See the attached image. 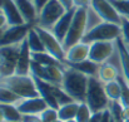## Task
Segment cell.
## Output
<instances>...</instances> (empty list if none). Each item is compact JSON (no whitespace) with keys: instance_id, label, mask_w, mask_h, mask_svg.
Listing matches in <instances>:
<instances>
[{"instance_id":"obj_10","label":"cell","mask_w":129,"mask_h":122,"mask_svg":"<svg viewBox=\"0 0 129 122\" xmlns=\"http://www.w3.org/2000/svg\"><path fill=\"white\" fill-rule=\"evenodd\" d=\"M91 8L96 13V15L103 20L108 23L114 24H122L123 16L117 11V9L113 6L110 0H91Z\"/></svg>"},{"instance_id":"obj_46","label":"cell","mask_w":129,"mask_h":122,"mask_svg":"<svg viewBox=\"0 0 129 122\" xmlns=\"http://www.w3.org/2000/svg\"><path fill=\"white\" fill-rule=\"evenodd\" d=\"M3 32H4V29H1V30H0V38H1V35H3Z\"/></svg>"},{"instance_id":"obj_23","label":"cell","mask_w":129,"mask_h":122,"mask_svg":"<svg viewBox=\"0 0 129 122\" xmlns=\"http://www.w3.org/2000/svg\"><path fill=\"white\" fill-rule=\"evenodd\" d=\"M31 59L39 64H42L44 67L48 66H60V67H65L64 63H61L60 60H58L56 58H54L53 55H50L46 52H40V53H31Z\"/></svg>"},{"instance_id":"obj_49","label":"cell","mask_w":129,"mask_h":122,"mask_svg":"<svg viewBox=\"0 0 129 122\" xmlns=\"http://www.w3.org/2000/svg\"><path fill=\"white\" fill-rule=\"evenodd\" d=\"M0 13H1V10H0Z\"/></svg>"},{"instance_id":"obj_40","label":"cell","mask_w":129,"mask_h":122,"mask_svg":"<svg viewBox=\"0 0 129 122\" xmlns=\"http://www.w3.org/2000/svg\"><path fill=\"white\" fill-rule=\"evenodd\" d=\"M23 122H42L39 116H23Z\"/></svg>"},{"instance_id":"obj_45","label":"cell","mask_w":129,"mask_h":122,"mask_svg":"<svg viewBox=\"0 0 129 122\" xmlns=\"http://www.w3.org/2000/svg\"><path fill=\"white\" fill-rule=\"evenodd\" d=\"M67 122H77V120L74 118V120H69V121H67Z\"/></svg>"},{"instance_id":"obj_42","label":"cell","mask_w":129,"mask_h":122,"mask_svg":"<svg viewBox=\"0 0 129 122\" xmlns=\"http://www.w3.org/2000/svg\"><path fill=\"white\" fill-rule=\"evenodd\" d=\"M129 120V107H124L123 108V121Z\"/></svg>"},{"instance_id":"obj_30","label":"cell","mask_w":129,"mask_h":122,"mask_svg":"<svg viewBox=\"0 0 129 122\" xmlns=\"http://www.w3.org/2000/svg\"><path fill=\"white\" fill-rule=\"evenodd\" d=\"M109 111L115 122H123V105L119 101H110L109 103Z\"/></svg>"},{"instance_id":"obj_20","label":"cell","mask_w":129,"mask_h":122,"mask_svg":"<svg viewBox=\"0 0 129 122\" xmlns=\"http://www.w3.org/2000/svg\"><path fill=\"white\" fill-rule=\"evenodd\" d=\"M115 44H117V49L119 53V59H120V64L123 68L124 78L129 83V49L122 37L115 40Z\"/></svg>"},{"instance_id":"obj_33","label":"cell","mask_w":129,"mask_h":122,"mask_svg":"<svg viewBox=\"0 0 129 122\" xmlns=\"http://www.w3.org/2000/svg\"><path fill=\"white\" fill-rule=\"evenodd\" d=\"M59 118V115H58V110L55 108H51V107H48L46 110H44L43 112L39 115V120L42 122H54Z\"/></svg>"},{"instance_id":"obj_31","label":"cell","mask_w":129,"mask_h":122,"mask_svg":"<svg viewBox=\"0 0 129 122\" xmlns=\"http://www.w3.org/2000/svg\"><path fill=\"white\" fill-rule=\"evenodd\" d=\"M118 82L122 87V96H120V103L123 107H129V83L123 77H118Z\"/></svg>"},{"instance_id":"obj_18","label":"cell","mask_w":129,"mask_h":122,"mask_svg":"<svg viewBox=\"0 0 129 122\" xmlns=\"http://www.w3.org/2000/svg\"><path fill=\"white\" fill-rule=\"evenodd\" d=\"M15 4L18 5L25 23L28 24H33L35 25L34 23L38 20V16H39V13L33 3V0H14Z\"/></svg>"},{"instance_id":"obj_43","label":"cell","mask_w":129,"mask_h":122,"mask_svg":"<svg viewBox=\"0 0 129 122\" xmlns=\"http://www.w3.org/2000/svg\"><path fill=\"white\" fill-rule=\"evenodd\" d=\"M0 122H5V117H4V113H3L1 108H0Z\"/></svg>"},{"instance_id":"obj_22","label":"cell","mask_w":129,"mask_h":122,"mask_svg":"<svg viewBox=\"0 0 129 122\" xmlns=\"http://www.w3.org/2000/svg\"><path fill=\"white\" fill-rule=\"evenodd\" d=\"M79 105H80V102L73 101V102H69V103H67V105L60 106L59 110H58L59 118L63 120V121H65V122L69 121V120H74L75 116H77Z\"/></svg>"},{"instance_id":"obj_15","label":"cell","mask_w":129,"mask_h":122,"mask_svg":"<svg viewBox=\"0 0 129 122\" xmlns=\"http://www.w3.org/2000/svg\"><path fill=\"white\" fill-rule=\"evenodd\" d=\"M0 10L5 15L8 25L25 24V20H24V18H23V15H21V13H20V10L14 0H4Z\"/></svg>"},{"instance_id":"obj_21","label":"cell","mask_w":129,"mask_h":122,"mask_svg":"<svg viewBox=\"0 0 129 122\" xmlns=\"http://www.w3.org/2000/svg\"><path fill=\"white\" fill-rule=\"evenodd\" d=\"M103 83H108L112 81H117L119 74L117 68L110 64V63H103L99 66V71H98V76H96Z\"/></svg>"},{"instance_id":"obj_50","label":"cell","mask_w":129,"mask_h":122,"mask_svg":"<svg viewBox=\"0 0 129 122\" xmlns=\"http://www.w3.org/2000/svg\"><path fill=\"white\" fill-rule=\"evenodd\" d=\"M128 19H129V18H128Z\"/></svg>"},{"instance_id":"obj_25","label":"cell","mask_w":129,"mask_h":122,"mask_svg":"<svg viewBox=\"0 0 129 122\" xmlns=\"http://www.w3.org/2000/svg\"><path fill=\"white\" fill-rule=\"evenodd\" d=\"M26 42H28V45L31 50V53H40V52H45V48H44V44L38 32L35 30V28L33 27L26 37Z\"/></svg>"},{"instance_id":"obj_19","label":"cell","mask_w":129,"mask_h":122,"mask_svg":"<svg viewBox=\"0 0 129 122\" xmlns=\"http://www.w3.org/2000/svg\"><path fill=\"white\" fill-rule=\"evenodd\" d=\"M65 66L84 73L88 77H96L100 64H98V63H95V62H93L90 59H85V60L78 62V63H65Z\"/></svg>"},{"instance_id":"obj_37","label":"cell","mask_w":129,"mask_h":122,"mask_svg":"<svg viewBox=\"0 0 129 122\" xmlns=\"http://www.w3.org/2000/svg\"><path fill=\"white\" fill-rule=\"evenodd\" d=\"M90 4H91V0H74V6L75 8H79V6L88 8Z\"/></svg>"},{"instance_id":"obj_1","label":"cell","mask_w":129,"mask_h":122,"mask_svg":"<svg viewBox=\"0 0 129 122\" xmlns=\"http://www.w3.org/2000/svg\"><path fill=\"white\" fill-rule=\"evenodd\" d=\"M88 82H89V77L86 74L67 66L64 71V78H63L61 87L74 101L85 102Z\"/></svg>"},{"instance_id":"obj_35","label":"cell","mask_w":129,"mask_h":122,"mask_svg":"<svg viewBox=\"0 0 129 122\" xmlns=\"http://www.w3.org/2000/svg\"><path fill=\"white\" fill-rule=\"evenodd\" d=\"M102 122H115L114 118H113V116H112V113H110V111H109V108H107V110L103 111Z\"/></svg>"},{"instance_id":"obj_48","label":"cell","mask_w":129,"mask_h":122,"mask_svg":"<svg viewBox=\"0 0 129 122\" xmlns=\"http://www.w3.org/2000/svg\"><path fill=\"white\" fill-rule=\"evenodd\" d=\"M123 122H129V120H125V121H123Z\"/></svg>"},{"instance_id":"obj_28","label":"cell","mask_w":129,"mask_h":122,"mask_svg":"<svg viewBox=\"0 0 129 122\" xmlns=\"http://www.w3.org/2000/svg\"><path fill=\"white\" fill-rule=\"evenodd\" d=\"M53 93H54V97H55V99L58 101L59 106H63V105H67V103L74 101V99L64 91V88H63L61 86L53 84Z\"/></svg>"},{"instance_id":"obj_38","label":"cell","mask_w":129,"mask_h":122,"mask_svg":"<svg viewBox=\"0 0 129 122\" xmlns=\"http://www.w3.org/2000/svg\"><path fill=\"white\" fill-rule=\"evenodd\" d=\"M102 116H103V111L102 112H93L89 122H102Z\"/></svg>"},{"instance_id":"obj_24","label":"cell","mask_w":129,"mask_h":122,"mask_svg":"<svg viewBox=\"0 0 129 122\" xmlns=\"http://www.w3.org/2000/svg\"><path fill=\"white\" fill-rule=\"evenodd\" d=\"M0 108L4 113L5 122H23V115L16 105H0Z\"/></svg>"},{"instance_id":"obj_12","label":"cell","mask_w":129,"mask_h":122,"mask_svg":"<svg viewBox=\"0 0 129 122\" xmlns=\"http://www.w3.org/2000/svg\"><path fill=\"white\" fill-rule=\"evenodd\" d=\"M18 110L23 116H39L49 106L42 97L23 98L16 103Z\"/></svg>"},{"instance_id":"obj_36","label":"cell","mask_w":129,"mask_h":122,"mask_svg":"<svg viewBox=\"0 0 129 122\" xmlns=\"http://www.w3.org/2000/svg\"><path fill=\"white\" fill-rule=\"evenodd\" d=\"M33 3H34V5H35V8H37V10L39 13L44 6L49 3V0H33Z\"/></svg>"},{"instance_id":"obj_7","label":"cell","mask_w":129,"mask_h":122,"mask_svg":"<svg viewBox=\"0 0 129 122\" xmlns=\"http://www.w3.org/2000/svg\"><path fill=\"white\" fill-rule=\"evenodd\" d=\"M67 9L59 0H49V3L39 11L38 24L43 28L51 29L53 25L65 14Z\"/></svg>"},{"instance_id":"obj_9","label":"cell","mask_w":129,"mask_h":122,"mask_svg":"<svg viewBox=\"0 0 129 122\" xmlns=\"http://www.w3.org/2000/svg\"><path fill=\"white\" fill-rule=\"evenodd\" d=\"M33 27H34L33 24H28V23L21 24V25H8L4 29L3 35L0 38V47L21 44L26 39Z\"/></svg>"},{"instance_id":"obj_41","label":"cell","mask_w":129,"mask_h":122,"mask_svg":"<svg viewBox=\"0 0 129 122\" xmlns=\"http://www.w3.org/2000/svg\"><path fill=\"white\" fill-rule=\"evenodd\" d=\"M5 27H8V22H6V18L3 13H0V30L1 29H5Z\"/></svg>"},{"instance_id":"obj_34","label":"cell","mask_w":129,"mask_h":122,"mask_svg":"<svg viewBox=\"0 0 129 122\" xmlns=\"http://www.w3.org/2000/svg\"><path fill=\"white\" fill-rule=\"evenodd\" d=\"M120 27H122V38H123V40L125 42V44L129 45V19L128 18L123 16Z\"/></svg>"},{"instance_id":"obj_26","label":"cell","mask_w":129,"mask_h":122,"mask_svg":"<svg viewBox=\"0 0 129 122\" xmlns=\"http://www.w3.org/2000/svg\"><path fill=\"white\" fill-rule=\"evenodd\" d=\"M20 99L23 98H20L15 92L0 84V105H16Z\"/></svg>"},{"instance_id":"obj_17","label":"cell","mask_w":129,"mask_h":122,"mask_svg":"<svg viewBox=\"0 0 129 122\" xmlns=\"http://www.w3.org/2000/svg\"><path fill=\"white\" fill-rule=\"evenodd\" d=\"M34 79H35L38 91H39V96L48 103L49 107L55 108V110H59L60 106H59L58 101H56L55 97H54V93H53V84L49 83V82L43 81V79L35 78V77H34Z\"/></svg>"},{"instance_id":"obj_6","label":"cell","mask_w":129,"mask_h":122,"mask_svg":"<svg viewBox=\"0 0 129 122\" xmlns=\"http://www.w3.org/2000/svg\"><path fill=\"white\" fill-rule=\"evenodd\" d=\"M35 30L38 32L40 39L43 42L44 48H45V52L49 53L50 55H53L54 58H56L58 60H60L61 63L65 64V54H67V50L63 45V43L59 40L50 29H46L43 28L40 25H34Z\"/></svg>"},{"instance_id":"obj_8","label":"cell","mask_w":129,"mask_h":122,"mask_svg":"<svg viewBox=\"0 0 129 122\" xmlns=\"http://www.w3.org/2000/svg\"><path fill=\"white\" fill-rule=\"evenodd\" d=\"M19 52H20V44L0 47V55L3 58V63L0 64V78L15 74Z\"/></svg>"},{"instance_id":"obj_32","label":"cell","mask_w":129,"mask_h":122,"mask_svg":"<svg viewBox=\"0 0 129 122\" xmlns=\"http://www.w3.org/2000/svg\"><path fill=\"white\" fill-rule=\"evenodd\" d=\"M110 3L122 16L129 18V0H110Z\"/></svg>"},{"instance_id":"obj_47","label":"cell","mask_w":129,"mask_h":122,"mask_svg":"<svg viewBox=\"0 0 129 122\" xmlns=\"http://www.w3.org/2000/svg\"><path fill=\"white\" fill-rule=\"evenodd\" d=\"M3 1H4V0H0V9H1V5H3Z\"/></svg>"},{"instance_id":"obj_3","label":"cell","mask_w":129,"mask_h":122,"mask_svg":"<svg viewBox=\"0 0 129 122\" xmlns=\"http://www.w3.org/2000/svg\"><path fill=\"white\" fill-rule=\"evenodd\" d=\"M109 98L107 97L104 83L98 77H89L86 89L85 103L93 112H102L109 107Z\"/></svg>"},{"instance_id":"obj_13","label":"cell","mask_w":129,"mask_h":122,"mask_svg":"<svg viewBox=\"0 0 129 122\" xmlns=\"http://www.w3.org/2000/svg\"><path fill=\"white\" fill-rule=\"evenodd\" d=\"M75 9L77 8H73V9H69L65 11V14L53 25V28L50 29L53 32V34L59 39V40L64 42L68 32H69V28L72 25V22H73V18H74V14H75Z\"/></svg>"},{"instance_id":"obj_14","label":"cell","mask_w":129,"mask_h":122,"mask_svg":"<svg viewBox=\"0 0 129 122\" xmlns=\"http://www.w3.org/2000/svg\"><path fill=\"white\" fill-rule=\"evenodd\" d=\"M30 66H31V50L28 45L26 39L20 44L19 58L16 62L15 74L20 76H29L30 74Z\"/></svg>"},{"instance_id":"obj_2","label":"cell","mask_w":129,"mask_h":122,"mask_svg":"<svg viewBox=\"0 0 129 122\" xmlns=\"http://www.w3.org/2000/svg\"><path fill=\"white\" fill-rule=\"evenodd\" d=\"M0 84L10 88L20 98L40 97L35 79L31 74H29V76L13 74L9 77H4V78H0Z\"/></svg>"},{"instance_id":"obj_5","label":"cell","mask_w":129,"mask_h":122,"mask_svg":"<svg viewBox=\"0 0 129 122\" xmlns=\"http://www.w3.org/2000/svg\"><path fill=\"white\" fill-rule=\"evenodd\" d=\"M122 37V27L119 24L102 22L86 30L83 38L84 43L91 44L94 42H115Z\"/></svg>"},{"instance_id":"obj_39","label":"cell","mask_w":129,"mask_h":122,"mask_svg":"<svg viewBox=\"0 0 129 122\" xmlns=\"http://www.w3.org/2000/svg\"><path fill=\"white\" fill-rule=\"evenodd\" d=\"M59 1L64 5V8H65L67 10L75 8V6H74V0H59Z\"/></svg>"},{"instance_id":"obj_16","label":"cell","mask_w":129,"mask_h":122,"mask_svg":"<svg viewBox=\"0 0 129 122\" xmlns=\"http://www.w3.org/2000/svg\"><path fill=\"white\" fill-rule=\"evenodd\" d=\"M89 50H90V44L84 42H80L70 47L69 49H67L65 63H78L89 59Z\"/></svg>"},{"instance_id":"obj_44","label":"cell","mask_w":129,"mask_h":122,"mask_svg":"<svg viewBox=\"0 0 129 122\" xmlns=\"http://www.w3.org/2000/svg\"><path fill=\"white\" fill-rule=\"evenodd\" d=\"M54 122H65V121H63V120H60V118H58L56 121H54Z\"/></svg>"},{"instance_id":"obj_11","label":"cell","mask_w":129,"mask_h":122,"mask_svg":"<svg viewBox=\"0 0 129 122\" xmlns=\"http://www.w3.org/2000/svg\"><path fill=\"white\" fill-rule=\"evenodd\" d=\"M117 44L114 42H94L90 44V50H89V59L98 63L103 64L108 60V58L112 57L114 48Z\"/></svg>"},{"instance_id":"obj_4","label":"cell","mask_w":129,"mask_h":122,"mask_svg":"<svg viewBox=\"0 0 129 122\" xmlns=\"http://www.w3.org/2000/svg\"><path fill=\"white\" fill-rule=\"evenodd\" d=\"M86 24H88V8L84 6L77 8L69 32L63 42L65 50L83 40L86 33Z\"/></svg>"},{"instance_id":"obj_27","label":"cell","mask_w":129,"mask_h":122,"mask_svg":"<svg viewBox=\"0 0 129 122\" xmlns=\"http://www.w3.org/2000/svg\"><path fill=\"white\" fill-rule=\"evenodd\" d=\"M104 89H105V93H107V97L109 98V101H120L122 87H120V83L118 82V79L104 83Z\"/></svg>"},{"instance_id":"obj_29","label":"cell","mask_w":129,"mask_h":122,"mask_svg":"<svg viewBox=\"0 0 129 122\" xmlns=\"http://www.w3.org/2000/svg\"><path fill=\"white\" fill-rule=\"evenodd\" d=\"M91 115H93V111L90 110V107L85 102H80L77 116H75V120H77V122H89Z\"/></svg>"}]
</instances>
